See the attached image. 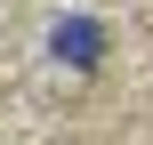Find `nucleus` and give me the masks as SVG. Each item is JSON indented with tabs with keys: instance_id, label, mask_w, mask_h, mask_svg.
Returning a JSON list of instances; mask_svg holds the SVG:
<instances>
[{
	"instance_id": "f257e3e1",
	"label": "nucleus",
	"mask_w": 153,
	"mask_h": 145,
	"mask_svg": "<svg viewBox=\"0 0 153 145\" xmlns=\"http://www.w3.org/2000/svg\"><path fill=\"white\" fill-rule=\"evenodd\" d=\"M48 48H56L73 73H97V65H105V24H97V16H65V24L48 32Z\"/></svg>"
}]
</instances>
